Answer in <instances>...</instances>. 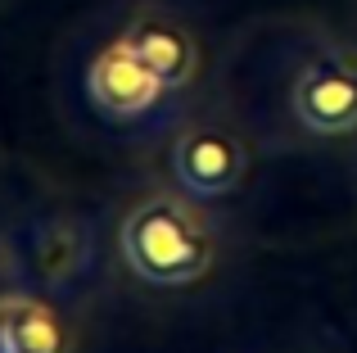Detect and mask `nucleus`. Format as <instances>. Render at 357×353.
<instances>
[{
  "mask_svg": "<svg viewBox=\"0 0 357 353\" xmlns=\"http://www.w3.org/2000/svg\"><path fill=\"white\" fill-rule=\"evenodd\" d=\"M118 249L127 272L154 290H181L218 267L222 236L204 213V200L176 190H149L127 209L118 227Z\"/></svg>",
  "mask_w": 357,
  "mask_h": 353,
  "instance_id": "1",
  "label": "nucleus"
},
{
  "mask_svg": "<svg viewBox=\"0 0 357 353\" xmlns=\"http://www.w3.org/2000/svg\"><path fill=\"white\" fill-rule=\"evenodd\" d=\"M298 127L312 136H349L357 132V50H321L303 63L289 91Z\"/></svg>",
  "mask_w": 357,
  "mask_h": 353,
  "instance_id": "2",
  "label": "nucleus"
},
{
  "mask_svg": "<svg viewBox=\"0 0 357 353\" xmlns=\"http://www.w3.org/2000/svg\"><path fill=\"white\" fill-rule=\"evenodd\" d=\"M249 172V145L227 123H195L172 141V176L185 195L213 204L227 200Z\"/></svg>",
  "mask_w": 357,
  "mask_h": 353,
  "instance_id": "3",
  "label": "nucleus"
},
{
  "mask_svg": "<svg viewBox=\"0 0 357 353\" xmlns=\"http://www.w3.org/2000/svg\"><path fill=\"white\" fill-rule=\"evenodd\" d=\"M86 96H91V105H96L105 118L131 123V118H145L149 109L167 96V87L122 41H114V45H105V50L96 54V63H91Z\"/></svg>",
  "mask_w": 357,
  "mask_h": 353,
  "instance_id": "4",
  "label": "nucleus"
},
{
  "mask_svg": "<svg viewBox=\"0 0 357 353\" xmlns=\"http://www.w3.org/2000/svg\"><path fill=\"white\" fill-rule=\"evenodd\" d=\"M73 317L36 290L0 294V353H77Z\"/></svg>",
  "mask_w": 357,
  "mask_h": 353,
  "instance_id": "5",
  "label": "nucleus"
},
{
  "mask_svg": "<svg viewBox=\"0 0 357 353\" xmlns=\"http://www.w3.org/2000/svg\"><path fill=\"white\" fill-rule=\"evenodd\" d=\"M118 41L127 45L167 91L190 87L195 73H199V45H195L190 27L167 18V14H140Z\"/></svg>",
  "mask_w": 357,
  "mask_h": 353,
  "instance_id": "6",
  "label": "nucleus"
},
{
  "mask_svg": "<svg viewBox=\"0 0 357 353\" xmlns=\"http://www.w3.org/2000/svg\"><path fill=\"white\" fill-rule=\"evenodd\" d=\"M23 267L36 285L45 290H68L73 281H82L91 263V236L86 222L73 218H45L32 227V236L23 240Z\"/></svg>",
  "mask_w": 357,
  "mask_h": 353,
  "instance_id": "7",
  "label": "nucleus"
}]
</instances>
